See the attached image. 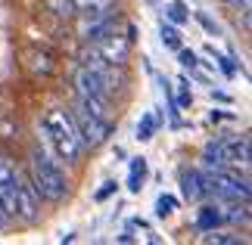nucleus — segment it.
<instances>
[{"label":"nucleus","instance_id":"f257e3e1","mask_svg":"<svg viewBox=\"0 0 252 245\" xmlns=\"http://www.w3.org/2000/svg\"><path fill=\"white\" fill-rule=\"evenodd\" d=\"M44 134L50 136V143H53V149H56V155H60V159L78 162L84 143H81L78 131H75V121H72L69 112H63V109L47 112V118H44Z\"/></svg>","mask_w":252,"mask_h":245},{"label":"nucleus","instance_id":"f03ea898","mask_svg":"<svg viewBox=\"0 0 252 245\" xmlns=\"http://www.w3.org/2000/svg\"><path fill=\"white\" fill-rule=\"evenodd\" d=\"M32 186L47 202H60L69 192V183H65V174L60 171V164L41 149L32 152Z\"/></svg>","mask_w":252,"mask_h":245},{"label":"nucleus","instance_id":"7ed1b4c3","mask_svg":"<svg viewBox=\"0 0 252 245\" xmlns=\"http://www.w3.org/2000/svg\"><path fill=\"white\" fill-rule=\"evenodd\" d=\"M206 177H209V195L215 192L218 199H249V180L240 177L230 164L209 168Z\"/></svg>","mask_w":252,"mask_h":245},{"label":"nucleus","instance_id":"20e7f679","mask_svg":"<svg viewBox=\"0 0 252 245\" xmlns=\"http://www.w3.org/2000/svg\"><path fill=\"white\" fill-rule=\"evenodd\" d=\"M72 121H75V131H78V136H81L84 146H103L106 140H109V134H112L109 118L87 112L84 106H78V112H75Z\"/></svg>","mask_w":252,"mask_h":245},{"label":"nucleus","instance_id":"39448f33","mask_svg":"<svg viewBox=\"0 0 252 245\" xmlns=\"http://www.w3.org/2000/svg\"><path fill=\"white\" fill-rule=\"evenodd\" d=\"M75 87H78V96H100V100H109V96H112L103 72L87 68V65L78 68V75H75Z\"/></svg>","mask_w":252,"mask_h":245},{"label":"nucleus","instance_id":"423d86ee","mask_svg":"<svg viewBox=\"0 0 252 245\" xmlns=\"http://www.w3.org/2000/svg\"><path fill=\"white\" fill-rule=\"evenodd\" d=\"M19 174H16V168L9 164L3 155H0V202H3V208H6V214L13 218L16 214V190H19Z\"/></svg>","mask_w":252,"mask_h":245},{"label":"nucleus","instance_id":"0eeeda50","mask_svg":"<svg viewBox=\"0 0 252 245\" xmlns=\"http://www.w3.org/2000/svg\"><path fill=\"white\" fill-rule=\"evenodd\" d=\"M94 47L100 50V56H103L109 65H119V68H122L125 62H128V47H131V44L122 41V37H115V34H106L103 41H96Z\"/></svg>","mask_w":252,"mask_h":245},{"label":"nucleus","instance_id":"6e6552de","mask_svg":"<svg viewBox=\"0 0 252 245\" xmlns=\"http://www.w3.org/2000/svg\"><path fill=\"white\" fill-rule=\"evenodd\" d=\"M181 192H184V199L187 202H199V199H206L209 195V177L202 171H184L181 174Z\"/></svg>","mask_w":252,"mask_h":245},{"label":"nucleus","instance_id":"1a4fd4ad","mask_svg":"<svg viewBox=\"0 0 252 245\" xmlns=\"http://www.w3.org/2000/svg\"><path fill=\"white\" fill-rule=\"evenodd\" d=\"M16 218H22L25 223L37 220V192L34 186H28L22 180H19V190H16Z\"/></svg>","mask_w":252,"mask_h":245},{"label":"nucleus","instance_id":"9d476101","mask_svg":"<svg viewBox=\"0 0 252 245\" xmlns=\"http://www.w3.org/2000/svg\"><path fill=\"white\" fill-rule=\"evenodd\" d=\"M224 155H227V164H246L252 162L249 155V136H224Z\"/></svg>","mask_w":252,"mask_h":245},{"label":"nucleus","instance_id":"9b49d317","mask_svg":"<svg viewBox=\"0 0 252 245\" xmlns=\"http://www.w3.org/2000/svg\"><path fill=\"white\" fill-rule=\"evenodd\" d=\"M147 174H150V162L143 159V155H134V159H128V192L137 195L143 190V183H147Z\"/></svg>","mask_w":252,"mask_h":245},{"label":"nucleus","instance_id":"f8f14e48","mask_svg":"<svg viewBox=\"0 0 252 245\" xmlns=\"http://www.w3.org/2000/svg\"><path fill=\"white\" fill-rule=\"evenodd\" d=\"M202 164H206V168H221V164H227L224 136H218V140H209L206 146H202Z\"/></svg>","mask_w":252,"mask_h":245},{"label":"nucleus","instance_id":"ddd939ff","mask_svg":"<svg viewBox=\"0 0 252 245\" xmlns=\"http://www.w3.org/2000/svg\"><path fill=\"white\" fill-rule=\"evenodd\" d=\"M224 218H221V208L218 205H202L199 214H196V230L199 233H209V230H218Z\"/></svg>","mask_w":252,"mask_h":245},{"label":"nucleus","instance_id":"4468645a","mask_svg":"<svg viewBox=\"0 0 252 245\" xmlns=\"http://www.w3.org/2000/svg\"><path fill=\"white\" fill-rule=\"evenodd\" d=\"M156 131H159L156 115H153V112H143L140 121H137V127H134V140H137V143H150L153 136H156Z\"/></svg>","mask_w":252,"mask_h":245},{"label":"nucleus","instance_id":"2eb2a0df","mask_svg":"<svg viewBox=\"0 0 252 245\" xmlns=\"http://www.w3.org/2000/svg\"><path fill=\"white\" fill-rule=\"evenodd\" d=\"M75 13H81L84 19H96V16H106L109 9V0H72Z\"/></svg>","mask_w":252,"mask_h":245},{"label":"nucleus","instance_id":"dca6fc26","mask_svg":"<svg viewBox=\"0 0 252 245\" xmlns=\"http://www.w3.org/2000/svg\"><path fill=\"white\" fill-rule=\"evenodd\" d=\"M159 41H162V47H165V50H181V47H184V34H181L171 22H162V25H159Z\"/></svg>","mask_w":252,"mask_h":245},{"label":"nucleus","instance_id":"f3484780","mask_svg":"<svg viewBox=\"0 0 252 245\" xmlns=\"http://www.w3.org/2000/svg\"><path fill=\"white\" fill-rule=\"evenodd\" d=\"M165 19L171 25H184V22H190V6L184 3V0H171V3L165 6Z\"/></svg>","mask_w":252,"mask_h":245},{"label":"nucleus","instance_id":"a211bd4d","mask_svg":"<svg viewBox=\"0 0 252 245\" xmlns=\"http://www.w3.org/2000/svg\"><path fill=\"white\" fill-rule=\"evenodd\" d=\"M174 211H178V199L168 192H159L156 195V218H171Z\"/></svg>","mask_w":252,"mask_h":245},{"label":"nucleus","instance_id":"6ab92c4d","mask_svg":"<svg viewBox=\"0 0 252 245\" xmlns=\"http://www.w3.org/2000/svg\"><path fill=\"white\" fill-rule=\"evenodd\" d=\"M206 53H209V56H215L218 68H221V72H224L227 78H234V75H237V65H234V59H230V56H221V53H215V47H206Z\"/></svg>","mask_w":252,"mask_h":245},{"label":"nucleus","instance_id":"aec40b11","mask_svg":"<svg viewBox=\"0 0 252 245\" xmlns=\"http://www.w3.org/2000/svg\"><path fill=\"white\" fill-rule=\"evenodd\" d=\"M178 109H190V106H193V93H190V81H187V78H181V81H178Z\"/></svg>","mask_w":252,"mask_h":245},{"label":"nucleus","instance_id":"412c9836","mask_svg":"<svg viewBox=\"0 0 252 245\" xmlns=\"http://www.w3.org/2000/svg\"><path fill=\"white\" fill-rule=\"evenodd\" d=\"M202 242H218V245H237L240 236H234V233H215L209 230V236H202Z\"/></svg>","mask_w":252,"mask_h":245},{"label":"nucleus","instance_id":"4be33fe9","mask_svg":"<svg viewBox=\"0 0 252 245\" xmlns=\"http://www.w3.org/2000/svg\"><path fill=\"white\" fill-rule=\"evenodd\" d=\"M115 192H119V183H115V180H106L100 190L94 192V202H106V199H112Z\"/></svg>","mask_w":252,"mask_h":245},{"label":"nucleus","instance_id":"5701e85b","mask_svg":"<svg viewBox=\"0 0 252 245\" xmlns=\"http://www.w3.org/2000/svg\"><path fill=\"white\" fill-rule=\"evenodd\" d=\"M174 53H178V62H181L184 68H190V72H193V68L199 65V59H196V53H193V50H187V47H181V50H174Z\"/></svg>","mask_w":252,"mask_h":245},{"label":"nucleus","instance_id":"b1692460","mask_svg":"<svg viewBox=\"0 0 252 245\" xmlns=\"http://www.w3.org/2000/svg\"><path fill=\"white\" fill-rule=\"evenodd\" d=\"M193 16H196V22H199L202 28H206L209 34H215V37L221 34V28H218V22H215V19H212L209 13H193Z\"/></svg>","mask_w":252,"mask_h":245},{"label":"nucleus","instance_id":"393cba45","mask_svg":"<svg viewBox=\"0 0 252 245\" xmlns=\"http://www.w3.org/2000/svg\"><path fill=\"white\" fill-rule=\"evenodd\" d=\"M47 6H50L56 16H72V13H75L72 0H47Z\"/></svg>","mask_w":252,"mask_h":245},{"label":"nucleus","instance_id":"a878e982","mask_svg":"<svg viewBox=\"0 0 252 245\" xmlns=\"http://www.w3.org/2000/svg\"><path fill=\"white\" fill-rule=\"evenodd\" d=\"M209 121H212V124H218V121H237V115L227 112V109H212V112H209Z\"/></svg>","mask_w":252,"mask_h":245},{"label":"nucleus","instance_id":"bb28decb","mask_svg":"<svg viewBox=\"0 0 252 245\" xmlns=\"http://www.w3.org/2000/svg\"><path fill=\"white\" fill-rule=\"evenodd\" d=\"M227 3H230V6H240L243 13H249V3H252V0H227Z\"/></svg>","mask_w":252,"mask_h":245},{"label":"nucleus","instance_id":"cd10ccee","mask_svg":"<svg viewBox=\"0 0 252 245\" xmlns=\"http://www.w3.org/2000/svg\"><path fill=\"white\" fill-rule=\"evenodd\" d=\"M212 100H215V103H230V96L221 93V90H212Z\"/></svg>","mask_w":252,"mask_h":245},{"label":"nucleus","instance_id":"c85d7f7f","mask_svg":"<svg viewBox=\"0 0 252 245\" xmlns=\"http://www.w3.org/2000/svg\"><path fill=\"white\" fill-rule=\"evenodd\" d=\"M147 242H153V245H159V242H162V236H159V233H153V230H147Z\"/></svg>","mask_w":252,"mask_h":245}]
</instances>
